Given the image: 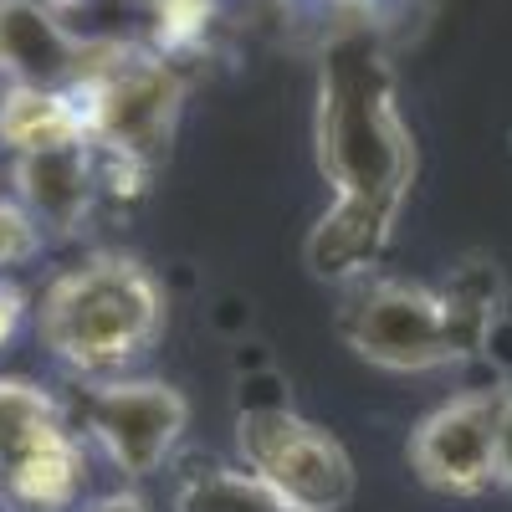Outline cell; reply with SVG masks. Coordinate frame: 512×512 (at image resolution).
Segmentation results:
<instances>
[{
	"instance_id": "1",
	"label": "cell",
	"mask_w": 512,
	"mask_h": 512,
	"mask_svg": "<svg viewBox=\"0 0 512 512\" xmlns=\"http://www.w3.org/2000/svg\"><path fill=\"white\" fill-rule=\"evenodd\" d=\"M313 139L333 205L308 231L303 262L318 282L369 277L415 190V139L374 36L349 31L328 47Z\"/></svg>"
},
{
	"instance_id": "2",
	"label": "cell",
	"mask_w": 512,
	"mask_h": 512,
	"mask_svg": "<svg viewBox=\"0 0 512 512\" xmlns=\"http://www.w3.org/2000/svg\"><path fill=\"white\" fill-rule=\"evenodd\" d=\"M36 338L82 379H118L164 333V287L128 251H93L62 267L31 308Z\"/></svg>"
},
{
	"instance_id": "3",
	"label": "cell",
	"mask_w": 512,
	"mask_h": 512,
	"mask_svg": "<svg viewBox=\"0 0 512 512\" xmlns=\"http://www.w3.org/2000/svg\"><path fill=\"white\" fill-rule=\"evenodd\" d=\"M497 323V297L472 292L466 282H415V277H354L349 297L338 308V333L364 359L384 374H431L451 369L487 349Z\"/></svg>"
},
{
	"instance_id": "4",
	"label": "cell",
	"mask_w": 512,
	"mask_h": 512,
	"mask_svg": "<svg viewBox=\"0 0 512 512\" xmlns=\"http://www.w3.org/2000/svg\"><path fill=\"white\" fill-rule=\"evenodd\" d=\"M236 456L251 477H262L297 512H344L359 487L344 441L323 431L318 420H308L303 410H292V400L241 405Z\"/></svg>"
},
{
	"instance_id": "5",
	"label": "cell",
	"mask_w": 512,
	"mask_h": 512,
	"mask_svg": "<svg viewBox=\"0 0 512 512\" xmlns=\"http://www.w3.org/2000/svg\"><path fill=\"white\" fill-rule=\"evenodd\" d=\"M190 425V400L164 379H98L82 400V441L98 446V456L118 477L144 482L175 456Z\"/></svg>"
},
{
	"instance_id": "6",
	"label": "cell",
	"mask_w": 512,
	"mask_h": 512,
	"mask_svg": "<svg viewBox=\"0 0 512 512\" xmlns=\"http://www.w3.org/2000/svg\"><path fill=\"white\" fill-rule=\"evenodd\" d=\"M507 390H461L425 410L410 431V472L441 497H487L497 492V415Z\"/></svg>"
},
{
	"instance_id": "7",
	"label": "cell",
	"mask_w": 512,
	"mask_h": 512,
	"mask_svg": "<svg viewBox=\"0 0 512 512\" xmlns=\"http://www.w3.org/2000/svg\"><path fill=\"white\" fill-rule=\"evenodd\" d=\"M88 492V441L57 415L0 461V502L11 512H77Z\"/></svg>"
},
{
	"instance_id": "8",
	"label": "cell",
	"mask_w": 512,
	"mask_h": 512,
	"mask_svg": "<svg viewBox=\"0 0 512 512\" xmlns=\"http://www.w3.org/2000/svg\"><path fill=\"white\" fill-rule=\"evenodd\" d=\"M16 200L26 205V216L52 236L82 231V221L93 216V200L103 195L98 185V154L93 144H62L41 154H16Z\"/></svg>"
},
{
	"instance_id": "9",
	"label": "cell",
	"mask_w": 512,
	"mask_h": 512,
	"mask_svg": "<svg viewBox=\"0 0 512 512\" xmlns=\"http://www.w3.org/2000/svg\"><path fill=\"white\" fill-rule=\"evenodd\" d=\"M82 41L41 0H0V77L11 88H67Z\"/></svg>"
},
{
	"instance_id": "10",
	"label": "cell",
	"mask_w": 512,
	"mask_h": 512,
	"mask_svg": "<svg viewBox=\"0 0 512 512\" xmlns=\"http://www.w3.org/2000/svg\"><path fill=\"white\" fill-rule=\"evenodd\" d=\"M0 144L11 154L88 144V118H82L67 88H6V98H0Z\"/></svg>"
},
{
	"instance_id": "11",
	"label": "cell",
	"mask_w": 512,
	"mask_h": 512,
	"mask_svg": "<svg viewBox=\"0 0 512 512\" xmlns=\"http://www.w3.org/2000/svg\"><path fill=\"white\" fill-rule=\"evenodd\" d=\"M175 512H297L246 466H205L175 492Z\"/></svg>"
},
{
	"instance_id": "12",
	"label": "cell",
	"mask_w": 512,
	"mask_h": 512,
	"mask_svg": "<svg viewBox=\"0 0 512 512\" xmlns=\"http://www.w3.org/2000/svg\"><path fill=\"white\" fill-rule=\"evenodd\" d=\"M62 405L47 384H36L26 374H0V461H6L36 425L57 420Z\"/></svg>"
},
{
	"instance_id": "13",
	"label": "cell",
	"mask_w": 512,
	"mask_h": 512,
	"mask_svg": "<svg viewBox=\"0 0 512 512\" xmlns=\"http://www.w3.org/2000/svg\"><path fill=\"white\" fill-rule=\"evenodd\" d=\"M41 251H47V231L26 216V205L16 195L0 200V277H11L16 267H31Z\"/></svg>"
},
{
	"instance_id": "14",
	"label": "cell",
	"mask_w": 512,
	"mask_h": 512,
	"mask_svg": "<svg viewBox=\"0 0 512 512\" xmlns=\"http://www.w3.org/2000/svg\"><path fill=\"white\" fill-rule=\"evenodd\" d=\"M26 318H31V297H26V287H21L16 277H0V354L16 344V333L26 328Z\"/></svg>"
},
{
	"instance_id": "15",
	"label": "cell",
	"mask_w": 512,
	"mask_h": 512,
	"mask_svg": "<svg viewBox=\"0 0 512 512\" xmlns=\"http://www.w3.org/2000/svg\"><path fill=\"white\" fill-rule=\"evenodd\" d=\"M497 487L512 492V390L502 395V415H497Z\"/></svg>"
},
{
	"instance_id": "16",
	"label": "cell",
	"mask_w": 512,
	"mask_h": 512,
	"mask_svg": "<svg viewBox=\"0 0 512 512\" xmlns=\"http://www.w3.org/2000/svg\"><path fill=\"white\" fill-rule=\"evenodd\" d=\"M82 512H149L139 492H108V497H93Z\"/></svg>"
}]
</instances>
